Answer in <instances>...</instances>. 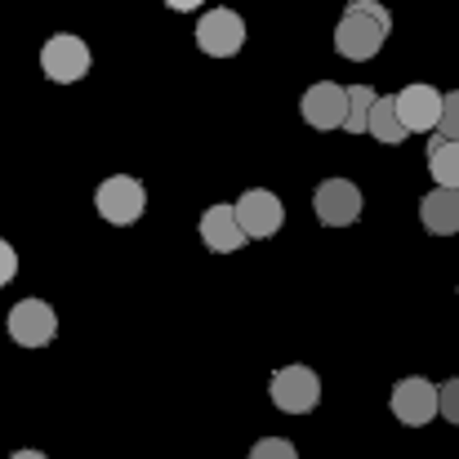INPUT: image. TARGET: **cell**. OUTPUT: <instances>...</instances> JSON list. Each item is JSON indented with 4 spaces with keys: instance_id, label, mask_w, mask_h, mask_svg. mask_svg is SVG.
Returning a JSON list of instances; mask_svg holds the SVG:
<instances>
[{
    "instance_id": "7c38bea8",
    "label": "cell",
    "mask_w": 459,
    "mask_h": 459,
    "mask_svg": "<svg viewBox=\"0 0 459 459\" xmlns=\"http://www.w3.org/2000/svg\"><path fill=\"white\" fill-rule=\"evenodd\" d=\"M201 241H205L214 255H232V250H241L250 237H246L241 223H237V205H210V210L201 214Z\"/></svg>"
},
{
    "instance_id": "6da1fadb",
    "label": "cell",
    "mask_w": 459,
    "mask_h": 459,
    "mask_svg": "<svg viewBox=\"0 0 459 459\" xmlns=\"http://www.w3.org/2000/svg\"><path fill=\"white\" fill-rule=\"evenodd\" d=\"M388 31H393L388 4H379V0H348V9H343V18L334 27V49L343 58H352V63H370L384 49Z\"/></svg>"
},
{
    "instance_id": "52a82bcc",
    "label": "cell",
    "mask_w": 459,
    "mask_h": 459,
    "mask_svg": "<svg viewBox=\"0 0 459 459\" xmlns=\"http://www.w3.org/2000/svg\"><path fill=\"white\" fill-rule=\"evenodd\" d=\"M312 210L325 228H348L361 219V187L352 178H325L312 192Z\"/></svg>"
},
{
    "instance_id": "ac0fdd59",
    "label": "cell",
    "mask_w": 459,
    "mask_h": 459,
    "mask_svg": "<svg viewBox=\"0 0 459 459\" xmlns=\"http://www.w3.org/2000/svg\"><path fill=\"white\" fill-rule=\"evenodd\" d=\"M437 415L459 429V375L446 379V384H437Z\"/></svg>"
},
{
    "instance_id": "7a4b0ae2",
    "label": "cell",
    "mask_w": 459,
    "mask_h": 459,
    "mask_svg": "<svg viewBox=\"0 0 459 459\" xmlns=\"http://www.w3.org/2000/svg\"><path fill=\"white\" fill-rule=\"evenodd\" d=\"M94 210H99L108 223L130 228V223H139L143 210H148V187H143L134 174H112V178L99 183V192H94Z\"/></svg>"
},
{
    "instance_id": "9c48e42d",
    "label": "cell",
    "mask_w": 459,
    "mask_h": 459,
    "mask_svg": "<svg viewBox=\"0 0 459 459\" xmlns=\"http://www.w3.org/2000/svg\"><path fill=\"white\" fill-rule=\"evenodd\" d=\"M393 99H397V117H402L406 134H437L442 99H446V94H437L433 85L415 81V85H406V90H402V94H393Z\"/></svg>"
},
{
    "instance_id": "2e32d148",
    "label": "cell",
    "mask_w": 459,
    "mask_h": 459,
    "mask_svg": "<svg viewBox=\"0 0 459 459\" xmlns=\"http://www.w3.org/2000/svg\"><path fill=\"white\" fill-rule=\"evenodd\" d=\"M375 90L370 85H352L348 90V121H343V130L348 134H370V108H375Z\"/></svg>"
},
{
    "instance_id": "44dd1931",
    "label": "cell",
    "mask_w": 459,
    "mask_h": 459,
    "mask_svg": "<svg viewBox=\"0 0 459 459\" xmlns=\"http://www.w3.org/2000/svg\"><path fill=\"white\" fill-rule=\"evenodd\" d=\"M165 4H169L174 13H192V9H201L205 0H165Z\"/></svg>"
},
{
    "instance_id": "277c9868",
    "label": "cell",
    "mask_w": 459,
    "mask_h": 459,
    "mask_svg": "<svg viewBox=\"0 0 459 459\" xmlns=\"http://www.w3.org/2000/svg\"><path fill=\"white\" fill-rule=\"evenodd\" d=\"M196 45H201V54H210V58H232V54H241V45H246V22H241V13L237 9H210V13H201V22H196Z\"/></svg>"
},
{
    "instance_id": "5b68a950",
    "label": "cell",
    "mask_w": 459,
    "mask_h": 459,
    "mask_svg": "<svg viewBox=\"0 0 459 459\" xmlns=\"http://www.w3.org/2000/svg\"><path fill=\"white\" fill-rule=\"evenodd\" d=\"M40 67H45L49 81L72 85V81H81L90 72V45L81 36H72V31H58V36H49L40 45Z\"/></svg>"
},
{
    "instance_id": "ffe728a7",
    "label": "cell",
    "mask_w": 459,
    "mask_h": 459,
    "mask_svg": "<svg viewBox=\"0 0 459 459\" xmlns=\"http://www.w3.org/2000/svg\"><path fill=\"white\" fill-rule=\"evenodd\" d=\"M13 273H18V255H13L9 241H0V290L13 281Z\"/></svg>"
},
{
    "instance_id": "d6986e66",
    "label": "cell",
    "mask_w": 459,
    "mask_h": 459,
    "mask_svg": "<svg viewBox=\"0 0 459 459\" xmlns=\"http://www.w3.org/2000/svg\"><path fill=\"white\" fill-rule=\"evenodd\" d=\"M437 139H451V143H459V90L442 99V121H437Z\"/></svg>"
},
{
    "instance_id": "e0dca14e",
    "label": "cell",
    "mask_w": 459,
    "mask_h": 459,
    "mask_svg": "<svg viewBox=\"0 0 459 459\" xmlns=\"http://www.w3.org/2000/svg\"><path fill=\"white\" fill-rule=\"evenodd\" d=\"M250 459H299V451H295V442H286V437H259V442L250 446Z\"/></svg>"
},
{
    "instance_id": "30bf717a",
    "label": "cell",
    "mask_w": 459,
    "mask_h": 459,
    "mask_svg": "<svg viewBox=\"0 0 459 459\" xmlns=\"http://www.w3.org/2000/svg\"><path fill=\"white\" fill-rule=\"evenodd\" d=\"M299 112H304V121L312 130H343V121H348V90L334 85V81H316V85L304 90Z\"/></svg>"
},
{
    "instance_id": "4fadbf2b",
    "label": "cell",
    "mask_w": 459,
    "mask_h": 459,
    "mask_svg": "<svg viewBox=\"0 0 459 459\" xmlns=\"http://www.w3.org/2000/svg\"><path fill=\"white\" fill-rule=\"evenodd\" d=\"M420 223L433 237H455L459 232V192L455 187H433L420 201Z\"/></svg>"
},
{
    "instance_id": "7402d4cb",
    "label": "cell",
    "mask_w": 459,
    "mask_h": 459,
    "mask_svg": "<svg viewBox=\"0 0 459 459\" xmlns=\"http://www.w3.org/2000/svg\"><path fill=\"white\" fill-rule=\"evenodd\" d=\"M9 459H45V455H40V451H13Z\"/></svg>"
},
{
    "instance_id": "8992f818",
    "label": "cell",
    "mask_w": 459,
    "mask_h": 459,
    "mask_svg": "<svg viewBox=\"0 0 459 459\" xmlns=\"http://www.w3.org/2000/svg\"><path fill=\"white\" fill-rule=\"evenodd\" d=\"M237 223H241V232H246L250 241L277 237L281 223H286V205H281L277 192H268V187H250V192H241V201H237Z\"/></svg>"
},
{
    "instance_id": "ba28073f",
    "label": "cell",
    "mask_w": 459,
    "mask_h": 459,
    "mask_svg": "<svg viewBox=\"0 0 459 459\" xmlns=\"http://www.w3.org/2000/svg\"><path fill=\"white\" fill-rule=\"evenodd\" d=\"M58 334V316L45 299H18L9 307V339L18 348H45Z\"/></svg>"
},
{
    "instance_id": "3957f363",
    "label": "cell",
    "mask_w": 459,
    "mask_h": 459,
    "mask_svg": "<svg viewBox=\"0 0 459 459\" xmlns=\"http://www.w3.org/2000/svg\"><path fill=\"white\" fill-rule=\"evenodd\" d=\"M273 402H277V411H286V415H307L316 402H321V379H316V370L312 366H281V370H273Z\"/></svg>"
},
{
    "instance_id": "9a60e30c",
    "label": "cell",
    "mask_w": 459,
    "mask_h": 459,
    "mask_svg": "<svg viewBox=\"0 0 459 459\" xmlns=\"http://www.w3.org/2000/svg\"><path fill=\"white\" fill-rule=\"evenodd\" d=\"M429 174L437 178V187H455L459 192V143L429 139Z\"/></svg>"
},
{
    "instance_id": "5bb4252c",
    "label": "cell",
    "mask_w": 459,
    "mask_h": 459,
    "mask_svg": "<svg viewBox=\"0 0 459 459\" xmlns=\"http://www.w3.org/2000/svg\"><path fill=\"white\" fill-rule=\"evenodd\" d=\"M370 139H379L388 148H397V143L411 139L406 126H402V117H397V99L393 94H379L375 99V108H370Z\"/></svg>"
},
{
    "instance_id": "8fae6325",
    "label": "cell",
    "mask_w": 459,
    "mask_h": 459,
    "mask_svg": "<svg viewBox=\"0 0 459 459\" xmlns=\"http://www.w3.org/2000/svg\"><path fill=\"white\" fill-rule=\"evenodd\" d=\"M388 406H393V415H397L406 429H424V424L437 415V384H429L424 375H411V379H402V384L393 388Z\"/></svg>"
}]
</instances>
